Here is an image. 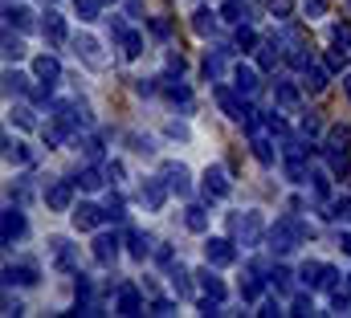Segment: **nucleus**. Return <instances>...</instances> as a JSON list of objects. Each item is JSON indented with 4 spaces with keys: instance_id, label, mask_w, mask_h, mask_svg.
Wrapping results in <instances>:
<instances>
[{
    "instance_id": "f257e3e1",
    "label": "nucleus",
    "mask_w": 351,
    "mask_h": 318,
    "mask_svg": "<svg viewBox=\"0 0 351 318\" xmlns=\"http://www.w3.org/2000/svg\"><path fill=\"white\" fill-rule=\"evenodd\" d=\"M302 237H311V229L298 221V217H286V221H278V225H269V249L282 257V253H294Z\"/></svg>"
},
{
    "instance_id": "f03ea898",
    "label": "nucleus",
    "mask_w": 351,
    "mask_h": 318,
    "mask_svg": "<svg viewBox=\"0 0 351 318\" xmlns=\"http://www.w3.org/2000/svg\"><path fill=\"white\" fill-rule=\"evenodd\" d=\"M106 25H110V37L119 41L123 58H131V62H135V58L143 53V33H139V29H131L123 16H106Z\"/></svg>"
},
{
    "instance_id": "7ed1b4c3",
    "label": "nucleus",
    "mask_w": 351,
    "mask_h": 318,
    "mask_svg": "<svg viewBox=\"0 0 351 318\" xmlns=\"http://www.w3.org/2000/svg\"><path fill=\"white\" fill-rule=\"evenodd\" d=\"M233 233L237 241L245 245V249H254V245H262V233H265V221L258 208H250V212H241V217H233Z\"/></svg>"
},
{
    "instance_id": "20e7f679",
    "label": "nucleus",
    "mask_w": 351,
    "mask_h": 318,
    "mask_svg": "<svg viewBox=\"0 0 351 318\" xmlns=\"http://www.w3.org/2000/svg\"><path fill=\"white\" fill-rule=\"evenodd\" d=\"M200 188H204V204H217V200H229V196H233L229 171H225V167H217V163L204 171V184H200Z\"/></svg>"
},
{
    "instance_id": "39448f33",
    "label": "nucleus",
    "mask_w": 351,
    "mask_h": 318,
    "mask_svg": "<svg viewBox=\"0 0 351 318\" xmlns=\"http://www.w3.org/2000/svg\"><path fill=\"white\" fill-rule=\"evenodd\" d=\"M217 106L233 119V123H245L250 119V106H245V94L237 86H217Z\"/></svg>"
},
{
    "instance_id": "423d86ee",
    "label": "nucleus",
    "mask_w": 351,
    "mask_h": 318,
    "mask_svg": "<svg viewBox=\"0 0 351 318\" xmlns=\"http://www.w3.org/2000/svg\"><path fill=\"white\" fill-rule=\"evenodd\" d=\"M298 278H302L311 290H335L339 269H335V265H323V261H306V265L298 269Z\"/></svg>"
},
{
    "instance_id": "0eeeda50",
    "label": "nucleus",
    "mask_w": 351,
    "mask_h": 318,
    "mask_svg": "<svg viewBox=\"0 0 351 318\" xmlns=\"http://www.w3.org/2000/svg\"><path fill=\"white\" fill-rule=\"evenodd\" d=\"M25 233H29V225H25V212H21L16 204H8V208L0 212V241H4V245H16Z\"/></svg>"
},
{
    "instance_id": "6e6552de",
    "label": "nucleus",
    "mask_w": 351,
    "mask_h": 318,
    "mask_svg": "<svg viewBox=\"0 0 351 318\" xmlns=\"http://www.w3.org/2000/svg\"><path fill=\"white\" fill-rule=\"evenodd\" d=\"M45 208H53V212H70V204H74V180H53V184H45Z\"/></svg>"
},
{
    "instance_id": "1a4fd4ad",
    "label": "nucleus",
    "mask_w": 351,
    "mask_h": 318,
    "mask_svg": "<svg viewBox=\"0 0 351 318\" xmlns=\"http://www.w3.org/2000/svg\"><path fill=\"white\" fill-rule=\"evenodd\" d=\"M204 261H208V265H217V269H221V265H233V261H237L233 241H229V237H208V241H204Z\"/></svg>"
},
{
    "instance_id": "9d476101",
    "label": "nucleus",
    "mask_w": 351,
    "mask_h": 318,
    "mask_svg": "<svg viewBox=\"0 0 351 318\" xmlns=\"http://www.w3.org/2000/svg\"><path fill=\"white\" fill-rule=\"evenodd\" d=\"M168 192H172V188L164 184V175H160V180H143V184H139V204H143L147 212H160L164 200H168Z\"/></svg>"
},
{
    "instance_id": "9b49d317",
    "label": "nucleus",
    "mask_w": 351,
    "mask_h": 318,
    "mask_svg": "<svg viewBox=\"0 0 351 318\" xmlns=\"http://www.w3.org/2000/svg\"><path fill=\"white\" fill-rule=\"evenodd\" d=\"M160 175H164V184L172 188L176 196H192V171H188L184 163H164Z\"/></svg>"
},
{
    "instance_id": "f8f14e48",
    "label": "nucleus",
    "mask_w": 351,
    "mask_h": 318,
    "mask_svg": "<svg viewBox=\"0 0 351 318\" xmlns=\"http://www.w3.org/2000/svg\"><path fill=\"white\" fill-rule=\"evenodd\" d=\"M70 221H74L78 233H94V229L106 221V208H98V204H78V208H70Z\"/></svg>"
},
{
    "instance_id": "ddd939ff",
    "label": "nucleus",
    "mask_w": 351,
    "mask_h": 318,
    "mask_svg": "<svg viewBox=\"0 0 351 318\" xmlns=\"http://www.w3.org/2000/svg\"><path fill=\"white\" fill-rule=\"evenodd\" d=\"M74 53L86 62L90 70H102V62H106V58H102V41L90 37V33H78V37H74Z\"/></svg>"
},
{
    "instance_id": "4468645a",
    "label": "nucleus",
    "mask_w": 351,
    "mask_h": 318,
    "mask_svg": "<svg viewBox=\"0 0 351 318\" xmlns=\"http://www.w3.org/2000/svg\"><path fill=\"white\" fill-rule=\"evenodd\" d=\"M49 257H53L58 269H78V245H70L66 237L49 241Z\"/></svg>"
},
{
    "instance_id": "2eb2a0df",
    "label": "nucleus",
    "mask_w": 351,
    "mask_h": 318,
    "mask_svg": "<svg viewBox=\"0 0 351 318\" xmlns=\"http://www.w3.org/2000/svg\"><path fill=\"white\" fill-rule=\"evenodd\" d=\"M119 245H123V241L114 237V233H98V237H94V261H98V265H114V261H119Z\"/></svg>"
},
{
    "instance_id": "dca6fc26",
    "label": "nucleus",
    "mask_w": 351,
    "mask_h": 318,
    "mask_svg": "<svg viewBox=\"0 0 351 318\" xmlns=\"http://www.w3.org/2000/svg\"><path fill=\"white\" fill-rule=\"evenodd\" d=\"M160 90H164V98L176 102L180 110H192V90H188V82H180V74H176V78H164Z\"/></svg>"
},
{
    "instance_id": "f3484780",
    "label": "nucleus",
    "mask_w": 351,
    "mask_h": 318,
    "mask_svg": "<svg viewBox=\"0 0 351 318\" xmlns=\"http://www.w3.org/2000/svg\"><path fill=\"white\" fill-rule=\"evenodd\" d=\"M114 310L119 315H143V298H139V290L127 282V286H119V294H114Z\"/></svg>"
},
{
    "instance_id": "a211bd4d",
    "label": "nucleus",
    "mask_w": 351,
    "mask_h": 318,
    "mask_svg": "<svg viewBox=\"0 0 351 318\" xmlns=\"http://www.w3.org/2000/svg\"><path fill=\"white\" fill-rule=\"evenodd\" d=\"M4 163H8V167H29V163H33V151H29L21 139L4 135Z\"/></svg>"
},
{
    "instance_id": "6ab92c4d",
    "label": "nucleus",
    "mask_w": 351,
    "mask_h": 318,
    "mask_svg": "<svg viewBox=\"0 0 351 318\" xmlns=\"http://www.w3.org/2000/svg\"><path fill=\"white\" fill-rule=\"evenodd\" d=\"M274 102H278V106H286V110H294V106L302 102V94H298V86H294L290 78H278V82H274Z\"/></svg>"
},
{
    "instance_id": "aec40b11",
    "label": "nucleus",
    "mask_w": 351,
    "mask_h": 318,
    "mask_svg": "<svg viewBox=\"0 0 351 318\" xmlns=\"http://www.w3.org/2000/svg\"><path fill=\"white\" fill-rule=\"evenodd\" d=\"M33 78L37 82H58L62 78V62H58L53 53H41V58L33 62Z\"/></svg>"
},
{
    "instance_id": "412c9836",
    "label": "nucleus",
    "mask_w": 351,
    "mask_h": 318,
    "mask_svg": "<svg viewBox=\"0 0 351 318\" xmlns=\"http://www.w3.org/2000/svg\"><path fill=\"white\" fill-rule=\"evenodd\" d=\"M41 33H45L53 45H62V41H66V33H70V29H66V16L49 8V12H45V21H41Z\"/></svg>"
},
{
    "instance_id": "4be33fe9",
    "label": "nucleus",
    "mask_w": 351,
    "mask_h": 318,
    "mask_svg": "<svg viewBox=\"0 0 351 318\" xmlns=\"http://www.w3.org/2000/svg\"><path fill=\"white\" fill-rule=\"evenodd\" d=\"M233 86H237L245 98H254L258 86H262V82H258V70H254V66H233Z\"/></svg>"
},
{
    "instance_id": "5701e85b",
    "label": "nucleus",
    "mask_w": 351,
    "mask_h": 318,
    "mask_svg": "<svg viewBox=\"0 0 351 318\" xmlns=\"http://www.w3.org/2000/svg\"><path fill=\"white\" fill-rule=\"evenodd\" d=\"M217 16H221V12H213V8H196V12H192V33H196V37H213V33H217Z\"/></svg>"
},
{
    "instance_id": "b1692460",
    "label": "nucleus",
    "mask_w": 351,
    "mask_h": 318,
    "mask_svg": "<svg viewBox=\"0 0 351 318\" xmlns=\"http://www.w3.org/2000/svg\"><path fill=\"white\" fill-rule=\"evenodd\" d=\"M184 225H188V233H208V204H188Z\"/></svg>"
},
{
    "instance_id": "393cba45",
    "label": "nucleus",
    "mask_w": 351,
    "mask_h": 318,
    "mask_svg": "<svg viewBox=\"0 0 351 318\" xmlns=\"http://www.w3.org/2000/svg\"><path fill=\"white\" fill-rule=\"evenodd\" d=\"M4 286H37L33 265H4Z\"/></svg>"
},
{
    "instance_id": "a878e982",
    "label": "nucleus",
    "mask_w": 351,
    "mask_h": 318,
    "mask_svg": "<svg viewBox=\"0 0 351 318\" xmlns=\"http://www.w3.org/2000/svg\"><path fill=\"white\" fill-rule=\"evenodd\" d=\"M127 253H131L135 261H147V257H152V237L139 233V229H131V233H127Z\"/></svg>"
},
{
    "instance_id": "bb28decb",
    "label": "nucleus",
    "mask_w": 351,
    "mask_h": 318,
    "mask_svg": "<svg viewBox=\"0 0 351 318\" xmlns=\"http://www.w3.org/2000/svg\"><path fill=\"white\" fill-rule=\"evenodd\" d=\"M250 147H254V156H258V163H262V167H274L278 151H274V143L265 139L262 131H254V135H250Z\"/></svg>"
},
{
    "instance_id": "cd10ccee",
    "label": "nucleus",
    "mask_w": 351,
    "mask_h": 318,
    "mask_svg": "<svg viewBox=\"0 0 351 318\" xmlns=\"http://www.w3.org/2000/svg\"><path fill=\"white\" fill-rule=\"evenodd\" d=\"M196 278H200V290H204V298H217V302H225V282H221L213 269H200Z\"/></svg>"
},
{
    "instance_id": "c85d7f7f",
    "label": "nucleus",
    "mask_w": 351,
    "mask_h": 318,
    "mask_svg": "<svg viewBox=\"0 0 351 318\" xmlns=\"http://www.w3.org/2000/svg\"><path fill=\"white\" fill-rule=\"evenodd\" d=\"M348 143H351V127H331V135H327V156H348Z\"/></svg>"
},
{
    "instance_id": "c756f323",
    "label": "nucleus",
    "mask_w": 351,
    "mask_h": 318,
    "mask_svg": "<svg viewBox=\"0 0 351 318\" xmlns=\"http://www.w3.org/2000/svg\"><path fill=\"white\" fill-rule=\"evenodd\" d=\"M306 184H311V192H315L319 200H331V175H327L323 167H311V175H306Z\"/></svg>"
},
{
    "instance_id": "7c9ffc66",
    "label": "nucleus",
    "mask_w": 351,
    "mask_h": 318,
    "mask_svg": "<svg viewBox=\"0 0 351 318\" xmlns=\"http://www.w3.org/2000/svg\"><path fill=\"white\" fill-rule=\"evenodd\" d=\"M225 58H229V49H213V53L204 58V66H200V70H204V78H208V82H217L221 74H225Z\"/></svg>"
},
{
    "instance_id": "2f4dec72",
    "label": "nucleus",
    "mask_w": 351,
    "mask_h": 318,
    "mask_svg": "<svg viewBox=\"0 0 351 318\" xmlns=\"http://www.w3.org/2000/svg\"><path fill=\"white\" fill-rule=\"evenodd\" d=\"M286 66H290L294 74H306V70H315V53H311V49H290V53H286Z\"/></svg>"
},
{
    "instance_id": "473e14b6",
    "label": "nucleus",
    "mask_w": 351,
    "mask_h": 318,
    "mask_svg": "<svg viewBox=\"0 0 351 318\" xmlns=\"http://www.w3.org/2000/svg\"><path fill=\"white\" fill-rule=\"evenodd\" d=\"M278 58H282V45H278V41H262V45H258V70H274Z\"/></svg>"
},
{
    "instance_id": "72a5a7b5",
    "label": "nucleus",
    "mask_w": 351,
    "mask_h": 318,
    "mask_svg": "<svg viewBox=\"0 0 351 318\" xmlns=\"http://www.w3.org/2000/svg\"><path fill=\"white\" fill-rule=\"evenodd\" d=\"M4 21L16 25V29H33V12H29L25 4H8V8H4Z\"/></svg>"
},
{
    "instance_id": "f704fd0d",
    "label": "nucleus",
    "mask_w": 351,
    "mask_h": 318,
    "mask_svg": "<svg viewBox=\"0 0 351 318\" xmlns=\"http://www.w3.org/2000/svg\"><path fill=\"white\" fill-rule=\"evenodd\" d=\"M168 278H172L176 298H192V278H188V269H180V265H172V269H168Z\"/></svg>"
},
{
    "instance_id": "c9c22d12",
    "label": "nucleus",
    "mask_w": 351,
    "mask_h": 318,
    "mask_svg": "<svg viewBox=\"0 0 351 318\" xmlns=\"http://www.w3.org/2000/svg\"><path fill=\"white\" fill-rule=\"evenodd\" d=\"M327 82H331V70H323V66L306 70V94H323V90H327Z\"/></svg>"
},
{
    "instance_id": "e433bc0d",
    "label": "nucleus",
    "mask_w": 351,
    "mask_h": 318,
    "mask_svg": "<svg viewBox=\"0 0 351 318\" xmlns=\"http://www.w3.org/2000/svg\"><path fill=\"white\" fill-rule=\"evenodd\" d=\"M262 278H258V273H245V282H241V286H237V290H241V298H245V302H258V298H262Z\"/></svg>"
},
{
    "instance_id": "4c0bfd02",
    "label": "nucleus",
    "mask_w": 351,
    "mask_h": 318,
    "mask_svg": "<svg viewBox=\"0 0 351 318\" xmlns=\"http://www.w3.org/2000/svg\"><path fill=\"white\" fill-rule=\"evenodd\" d=\"M25 82H29L25 74H16V70H8V74H4V94H8V98H21V94L29 90Z\"/></svg>"
},
{
    "instance_id": "58836bf2",
    "label": "nucleus",
    "mask_w": 351,
    "mask_h": 318,
    "mask_svg": "<svg viewBox=\"0 0 351 318\" xmlns=\"http://www.w3.org/2000/svg\"><path fill=\"white\" fill-rule=\"evenodd\" d=\"M98 4H102V0H74V16H78L82 25L98 21Z\"/></svg>"
},
{
    "instance_id": "ea45409f",
    "label": "nucleus",
    "mask_w": 351,
    "mask_h": 318,
    "mask_svg": "<svg viewBox=\"0 0 351 318\" xmlns=\"http://www.w3.org/2000/svg\"><path fill=\"white\" fill-rule=\"evenodd\" d=\"M302 12H306V21H323L331 12V0H302Z\"/></svg>"
},
{
    "instance_id": "a19ab883",
    "label": "nucleus",
    "mask_w": 351,
    "mask_h": 318,
    "mask_svg": "<svg viewBox=\"0 0 351 318\" xmlns=\"http://www.w3.org/2000/svg\"><path fill=\"white\" fill-rule=\"evenodd\" d=\"M102 184H106V180H102V171H98V167H86V171L78 175V188H86V192H98Z\"/></svg>"
},
{
    "instance_id": "79ce46f5",
    "label": "nucleus",
    "mask_w": 351,
    "mask_h": 318,
    "mask_svg": "<svg viewBox=\"0 0 351 318\" xmlns=\"http://www.w3.org/2000/svg\"><path fill=\"white\" fill-rule=\"evenodd\" d=\"M4 58H8V62H21V58H25V45H21V37L4 33Z\"/></svg>"
},
{
    "instance_id": "37998d69",
    "label": "nucleus",
    "mask_w": 351,
    "mask_h": 318,
    "mask_svg": "<svg viewBox=\"0 0 351 318\" xmlns=\"http://www.w3.org/2000/svg\"><path fill=\"white\" fill-rule=\"evenodd\" d=\"M12 123H16V127H25V131H33V127H37V119H33V110H29V106H12Z\"/></svg>"
},
{
    "instance_id": "c03bdc74",
    "label": "nucleus",
    "mask_w": 351,
    "mask_h": 318,
    "mask_svg": "<svg viewBox=\"0 0 351 318\" xmlns=\"http://www.w3.org/2000/svg\"><path fill=\"white\" fill-rule=\"evenodd\" d=\"M290 278H294V273H290V269H286V265H274V269H269V282H274V286H278V290H290V286H294V282H290Z\"/></svg>"
},
{
    "instance_id": "a18cd8bd",
    "label": "nucleus",
    "mask_w": 351,
    "mask_h": 318,
    "mask_svg": "<svg viewBox=\"0 0 351 318\" xmlns=\"http://www.w3.org/2000/svg\"><path fill=\"white\" fill-rule=\"evenodd\" d=\"M221 16H225V21H233V25H241V16H245L241 0H225V4H221Z\"/></svg>"
},
{
    "instance_id": "49530a36",
    "label": "nucleus",
    "mask_w": 351,
    "mask_h": 318,
    "mask_svg": "<svg viewBox=\"0 0 351 318\" xmlns=\"http://www.w3.org/2000/svg\"><path fill=\"white\" fill-rule=\"evenodd\" d=\"M294 4H298V0H269V16L286 21V16H294Z\"/></svg>"
},
{
    "instance_id": "de8ad7c7",
    "label": "nucleus",
    "mask_w": 351,
    "mask_h": 318,
    "mask_svg": "<svg viewBox=\"0 0 351 318\" xmlns=\"http://www.w3.org/2000/svg\"><path fill=\"white\" fill-rule=\"evenodd\" d=\"M237 45H241V49H254V45H258V33H254L250 25H237Z\"/></svg>"
},
{
    "instance_id": "09e8293b",
    "label": "nucleus",
    "mask_w": 351,
    "mask_h": 318,
    "mask_svg": "<svg viewBox=\"0 0 351 318\" xmlns=\"http://www.w3.org/2000/svg\"><path fill=\"white\" fill-rule=\"evenodd\" d=\"M127 212H123V200L119 196H106V221H123Z\"/></svg>"
},
{
    "instance_id": "8fccbe9b",
    "label": "nucleus",
    "mask_w": 351,
    "mask_h": 318,
    "mask_svg": "<svg viewBox=\"0 0 351 318\" xmlns=\"http://www.w3.org/2000/svg\"><path fill=\"white\" fill-rule=\"evenodd\" d=\"M152 33H156L160 41H168V37H172V25H168L164 16H152Z\"/></svg>"
},
{
    "instance_id": "3c124183",
    "label": "nucleus",
    "mask_w": 351,
    "mask_h": 318,
    "mask_svg": "<svg viewBox=\"0 0 351 318\" xmlns=\"http://www.w3.org/2000/svg\"><path fill=\"white\" fill-rule=\"evenodd\" d=\"M131 147H135L139 156H156V147H152V139H147V135H131Z\"/></svg>"
},
{
    "instance_id": "603ef678",
    "label": "nucleus",
    "mask_w": 351,
    "mask_h": 318,
    "mask_svg": "<svg viewBox=\"0 0 351 318\" xmlns=\"http://www.w3.org/2000/svg\"><path fill=\"white\" fill-rule=\"evenodd\" d=\"M156 261H160L164 269H172V265H176V253H172V245H160V249H156Z\"/></svg>"
},
{
    "instance_id": "864d4df0",
    "label": "nucleus",
    "mask_w": 351,
    "mask_h": 318,
    "mask_svg": "<svg viewBox=\"0 0 351 318\" xmlns=\"http://www.w3.org/2000/svg\"><path fill=\"white\" fill-rule=\"evenodd\" d=\"M152 315H176V302H168V298H156V302H152Z\"/></svg>"
},
{
    "instance_id": "5fc2aeb1",
    "label": "nucleus",
    "mask_w": 351,
    "mask_h": 318,
    "mask_svg": "<svg viewBox=\"0 0 351 318\" xmlns=\"http://www.w3.org/2000/svg\"><path fill=\"white\" fill-rule=\"evenodd\" d=\"M135 94L152 98V94H156V78H139V82H135Z\"/></svg>"
},
{
    "instance_id": "6e6d98bb",
    "label": "nucleus",
    "mask_w": 351,
    "mask_h": 318,
    "mask_svg": "<svg viewBox=\"0 0 351 318\" xmlns=\"http://www.w3.org/2000/svg\"><path fill=\"white\" fill-rule=\"evenodd\" d=\"M164 135H168V139H188V127H184V123H168Z\"/></svg>"
},
{
    "instance_id": "4d7b16f0",
    "label": "nucleus",
    "mask_w": 351,
    "mask_h": 318,
    "mask_svg": "<svg viewBox=\"0 0 351 318\" xmlns=\"http://www.w3.org/2000/svg\"><path fill=\"white\" fill-rule=\"evenodd\" d=\"M298 127H302V135H319V119H315V114H302Z\"/></svg>"
},
{
    "instance_id": "13d9d810",
    "label": "nucleus",
    "mask_w": 351,
    "mask_h": 318,
    "mask_svg": "<svg viewBox=\"0 0 351 318\" xmlns=\"http://www.w3.org/2000/svg\"><path fill=\"white\" fill-rule=\"evenodd\" d=\"M290 315H315V302L311 298H294V310Z\"/></svg>"
},
{
    "instance_id": "bf43d9fd",
    "label": "nucleus",
    "mask_w": 351,
    "mask_h": 318,
    "mask_svg": "<svg viewBox=\"0 0 351 318\" xmlns=\"http://www.w3.org/2000/svg\"><path fill=\"white\" fill-rule=\"evenodd\" d=\"M258 315H262V318H274V315H282V306H278L274 298H265V302H262V310H258Z\"/></svg>"
},
{
    "instance_id": "052dcab7",
    "label": "nucleus",
    "mask_w": 351,
    "mask_h": 318,
    "mask_svg": "<svg viewBox=\"0 0 351 318\" xmlns=\"http://www.w3.org/2000/svg\"><path fill=\"white\" fill-rule=\"evenodd\" d=\"M21 310H25V306H21L16 298H4V315H21Z\"/></svg>"
},
{
    "instance_id": "680f3d73",
    "label": "nucleus",
    "mask_w": 351,
    "mask_h": 318,
    "mask_svg": "<svg viewBox=\"0 0 351 318\" xmlns=\"http://www.w3.org/2000/svg\"><path fill=\"white\" fill-rule=\"evenodd\" d=\"M123 8H127V16H139V8H143V4H139V0H123Z\"/></svg>"
},
{
    "instance_id": "e2e57ef3",
    "label": "nucleus",
    "mask_w": 351,
    "mask_h": 318,
    "mask_svg": "<svg viewBox=\"0 0 351 318\" xmlns=\"http://www.w3.org/2000/svg\"><path fill=\"white\" fill-rule=\"evenodd\" d=\"M339 245H343V249L351 253V229H348V233H339Z\"/></svg>"
},
{
    "instance_id": "0e129e2a",
    "label": "nucleus",
    "mask_w": 351,
    "mask_h": 318,
    "mask_svg": "<svg viewBox=\"0 0 351 318\" xmlns=\"http://www.w3.org/2000/svg\"><path fill=\"white\" fill-rule=\"evenodd\" d=\"M343 94H348V102H351V74L343 78Z\"/></svg>"
},
{
    "instance_id": "69168bd1",
    "label": "nucleus",
    "mask_w": 351,
    "mask_h": 318,
    "mask_svg": "<svg viewBox=\"0 0 351 318\" xmlns=\"http://www.w3.org/2000/svg\"><path fill=\"white\" fill-rule=\"evenodd\" d=\"M102 4H119V0H102Z\"/></svg>"
},
{
    "instance_id": "338daca9",
    "label": "nucleus",
    "mask_w": 351,
    "mask_h": 318,
    "mask_svg": "<svg viewBox=\"0 0 351 318\" xmlns=\"http://www.w3.org/2000/svg\"><path fill=\"white\" fill-rule=\"evenodd\" d=\"M343 4H348V12H351V0H343Z\"/></svg>"
}]
</instances>
